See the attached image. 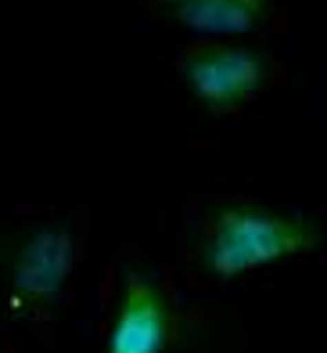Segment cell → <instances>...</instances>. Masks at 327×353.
<instances>
[{"instance_id": "cell-1", "label": "cell", "mask_w": 327, "mask_h": 353, "mask_svg": "<svg viewBox=\"0 0 327 353\" xmlns=\"http://www.w3.org/2000/svg\"><path fill=\"white\" fill-rule=\"evenodd\" d=\"M320 231L306 220L263 213L252 205H226L216 213L205 242V270L216 278H238L244 270L277 263L284 256L309 252Z\"/></svg>"}, {"instance_id": "cell-2", "label": "cell", "mask_w": 327, "mask_h": 353, "mask_svg": "<svg viewBox=\"0 0 327 353\" xmlns=\"http://www.w3.org/2000/svg\"><path fill=\"white\" fill-rule=\"evenodd\" d=\"M184 76L209 108H231L259 90L266 79V61L241 47H202L187 54Z\"/></svg>"}, {"instance_id": "cell-3", "label": "cell", "mask_w": 327, "mask_h": 353, "mask_svg": "<svg viewBox=\"0 0 327 353\" xmlns=\"http://www.w3.org/2000/svg\"><path fill=\"white\" fill-rule=\"evenodd\" d=\"M72 270V234L65 228H43L25 238L11 263L14 307H47Z\"/></svg>"}, {"instance_id": "cell-4", "label": "cell", "mask_w": 327, "mask_h": 353, "mask_svg": "<svg viewBox=\"0 0 327 353\" xmlns=\"http://www.w3.org/2000/svg\"><path fill=\"white\" fill-rule=\"evenodd\" d=\"M173 339V314L162 292L140 274H126L119 317L108 335V353H162Z\"/></svg>"}, {"instance_id": "cell-5", "label": "cell", "mask_w": 327, "mask_h": 353, "mask_svg": "<svg viewBox=\"0 0 327 353\" xmlns=\"http://www.w3.org/2000/svg\"><path fill=\"white\" fill-rule=\"evenodd\" d=\"M169 8L198 33H249L263 19L266 0H169Z\"/></svg>"}]
</instances>
